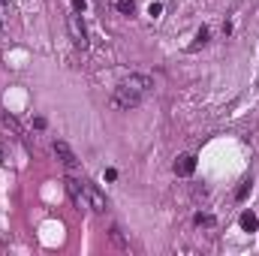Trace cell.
<instances>
[{"label": "cell", "mask_w": 259, "mask_h": 256, "mask_svg": "<svg viewBox=\"0 0 259 256\" xmlns=\"http://www.w3.org/2000/svg\"><path fill=\"white\" fill-rule=\"evenodd\" d=\"M154 94V79L148 72H130L127 79H121L112 91V105L121 108V112H130V108L142 105L148 97Z\"/></svg>", "instance_id": "6da1fadb"}, {"label": "cell", "mask_w": 259, "mask_h": 256, "mask_svg": "<svg viewBox=\"0 0 259 256\" xmlns=\"http://www.w3.org/2000/svg\"><path fill=\"white\" fill-rule=\"evenodd\" d=\"M66 27H69V36H72V46H76V49H88V27L82 21V12L72 9L69 18H66Z\"/></svg>", "instance_id": "7a4b0ae2"}, {"label": "cell", "mask_w": 259, "mask_h": 256, "mask_svg": "<svg viewBox=\"0 0 259 256\" xmlns=\"http://www.w3.org/2000/svg\"><path fill=\"white\" fill-rule=\"evenodd\" d=\"M82 190H85V205H88L91 211L103 214V211H105V196H103V190L94 184V181H82Z\"/></svg>", "instance_id": "3957f363"}, {"label": "cell", "mask_w": 259, "mask_h": 256, "mask_svg": "<svg viewBox=\"0 0 259 256\" xmlns=\"http://www.w3.org/2000/svg\"><path fill=\"white\" fill-rule=\"evenodd\" d=\"M54 157H57V160H60V163L69 169V172L79 166V157H76V151H72L66 142H54Z\"/></svg>", "instance_id": "277c9868"}, {"label": "cell", "mask_w": 259, "mask_h": 256, "mask_svg": "<svg viewBox=\"0 0 259 256\" xmlns=\"http://www.w3.org/2000/svg\"><path fill=\"white\" fill-rule=\"evenodd\" d=\"M193 172H196V157H193V154H184V157H178V163H175V175L187 178V175H193Z\"/></svg>", "instance_id": "5b68a950"}, {"label": "cell", "mask_w": 259, "mask_h": 256, "mask_svg": "<svg viewBox=\"0 0 259 256\" xmlns=\"http://www.w3.org/2000/svg\"><path fill=\"white\" fill-rule=\"evenodd\" d=\"M0 121H3V127H6V130H12V133L21 139V142H27V133H24V127H21V124H18V121H15L9 112H3V115H0Z\"/></svg>", "instance_id": "8992f818"}, {"label": "cell", "mask_w": 259, "mask_h": 256, "mask_svg": "<svg viewBox=\"0 0 259 256\" xmlns=\"http://www.w3.org/2000/svg\"><path fill=\"white\" fill-rule=\"evenodd\" d=\"M241 229H244V232H256V229H259V217H256L253 211H244V214H241Z\"/></svg>", "instance_id": "52a82bcc"}, {"label": "cell", "mask_w": 259, "mask_h": 256, "mask_svg": "<svg viewBox=\"0 0 259 256\" xmlns=\"http://www.w3.org/2000/svg\"><path fill=\"white\" fill-rule=\"evenodd\" d=\"M108 235H112V241H115L121 250H130V244L124 241V235H121V229H118V226H112V232H108Z\"/></svg>", "instance_id": "ba28073f"}, {"label": "cell", "mask_w": 259, "mask_h": 256, "mask_svg": "<svg viewBox=\"0 0 259 256\" xmlns=\"http://www.w3.org/2000/svg\"><path fill=\"white\" fill-rule=\"evenodd\" d=\"M118 9H121L124 15H133V12H136V3H133V0H118Z\"/></svg>", "instance_id": "9c48e42d"}, {"label": "cell", "mask_w": 259, "mask_h": 256, "mask_svg": "<svg viewBox=\"0 0 259 256\" xmlns=\"http://www.w3.org/2000/svg\"><path fill=\"white\" fill-rule=\"evenodd\" d=\"M250 187H253V184H250V178H247V181H241V187H238V193H235V199H238V202H241V199H247V193H250Z\"/></svg>", "instance_id": "30bf717a"}, {"label": "cell", "mask_w": 259, "mask_h": 256, "mask_svg": "<svg viewBox=\"0 0 259 256\" xmlns=\"http://www.w3.org/2000/svg\"><path fill=\"white\" fill-rule=\"evenodd\" d=\"M196 226H214V217L211 214H196Z\"/></svg>", "instance_id": "8fae6325"}, {"label": "cell", "mask_w": 259, "mask_h": 256, "mask_svg": "<svg viewBox=\"0 0 259 256\" xmlns=\"http://www.w3.org/2000/svg\"><path fill=\"white\" fill-rule=\"evenodd\" d=\"M205 43H208V27H202V30L196 33V46H193V49H199V46H205Z\"/></svg>", "instance_id": "7c38bea8"}, {"label": "cell", "mask_w": 259, "mask_h": 256, "mask_svg": "<svg viewBox=\"0 0 259 256\" xmlns=\"http://www.w3.org/2000/svg\"><path fill=\"white\" fill-rule=\"evenodd\" d=\"M72 9H76V12H85V0H72Z\"/></svg>", "instance_id": "4fadbf2b"}, {"label": "cell", "mask_w": 259, "mask_h": 256, "mask_svg": "<svg viewBox=\"0 0 259 256\" xmlns=\"http://www.w3.org/2000/svg\"><path fill=\"white\" fill-rule=\"evenodd\" d=\"M0 160H3V154H0Z\"/></svg>", "instance_id": "5bb4252c"}]
</instances>
